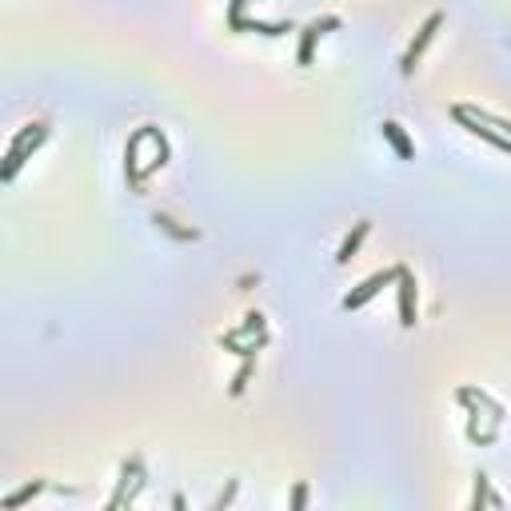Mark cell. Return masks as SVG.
<instances>
[{"instance_id":"1","label":"cell","mask_w":511,"mask_h":511,"mask_svg":"<svg viewBox=\"0 0 511 511\" xmlns=\"http://www.w3.org/2000/svg\"><path fill=\"white\" fill-rule=\"evenodd\" d=\"M440 21H443L440 12H435V16H428V24H423V29H420V36H415V44H411V48H408V56H403V72H411V68H415V61H420V52H423V48H428V44H431V36H435V29H440Z\"/></svg>"},{"instance_id":"2","label":"cell","mask_w":511,"mask_h":511,"mask_svg":"<svg viewBox=\"0 0 511 511\" xmlns=\"http://www.w3.org/2000/svg\"><path fill=\"white\" fill-rule=\"evenodd\" d=\"M391 276H396V272H380V276H371V280H368V284H363V288H360V291H351L348 300H344V308H360V304H363V300H368V296H376V291H380V288H383V284H388V280H391Z\"/></svg>"},{"instance_id":"3","label":"cell","mask_w":511,"mask_h":511,"mask_svg":"<svg viewBox=\"0 0 511 511\" xmlns=\"http://www.w3.org/2000/svg\"><path fill=\"white\" fill-rule=\"evenodd\" d=\"M383 136H388V140L396 144V152H400L403 160H408V156H411V144H408V136L400 132V124H396V120H388V124H383Z\"/></svg>"},{"instance_id":"4","label":"cell","mask_w":511,"mask_h":511,"mask_svg":"<svg viewBox=\"0 0 511 511\" xmlns=\"http://www.w3.org/2000/svg\"><path fill=\"white\" fill-rule=\"evenodd\" d=\"M400 304H403V324H415V311H411V280L403 276V291H400Z\"/></svg>"},{"instance_id":"5","label":"cell","mask_w":511,"mask_h":511,"mask_svg":"<svg viewBox=\"0 0 511 511\" xmlns=\"http://www.w3.org/2000/svg\"><path fill=\"white\" fill-rule=\"evenodd\" d=\"M363 232H368V224H360V228H356V236H351V240L340 248V260H351V252H356V244H360V236H363Z\"/></svg>"}]
</instances>
